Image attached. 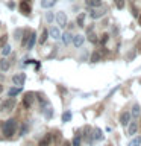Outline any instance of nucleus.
Listing matches in <instances>:
<instances>
[{
	"label": "nucleus",
	"mask_w": 141,
	"mask_h": 146,
	"mask_svg": "<svg viewBox=\"0 0 141 146\" xmlns=\"http://www.w3.org/2000/svg\"><path fill=\"white\" fill-rule=\"evenodd\" d=\"M15 129H17V120L15 119H8V120L3 123V135L5 137H12L15 134Z\"/></svg>",
	"instance_id": "obj_1"
},
{
	"label": "nucleus",
	"mask_w": 141,
	"mask_h": 146,
	"mask_svg": "<svg viewBox=\"0 0 141 146\" xmlns=\"http://www.w3.org/2000/svg\"><path fill=\"white\" fill-rule=\"evenodd\" d=\"M15 105H17V100L9 96V99H6V100H5V102L2 104L0 110H2L3 113H9V111H12V110L15 108Z\"/></svg>",
	"instance_id": "obj_2"
},
{
	"label": "nucleus",
	"mask_w": 141,
	"mask_h": 146,
	"mask_svg": "<svg viewBox=\"0 0 141 146\" xmlns=\"http://www.w3.org/2000/svg\"><path fill=\"white\" fill-rule=\"evenodd\" d=\"M35 100V93H32V91H29V93L24 94V98H23V105H24V108H29L32 104H34Z\"/></svg>",
	"instance_id": "obj_3"
},
{
	"label": "nucleus",
	"mask_w": 141,
	"mask_h": 146,
	"mask_svg": "<svg viewBox=\"0 0 141 146\" xmlns=\"http://www.w3.org/2000/svg\"><path fill=\"white\" fill-rule=\"evenodd\" d=\"M24 81H26L24 73H17V75H14V78H12V82L15 85H18V87H21L23 84H24Z\"/></svg>",
	"instance_id": "obj_4"
},
{
	"label": "nucleus",
	"mask_w": 141,
	"mask_h": 146,
	"mask_svg": "<svg viewBox=\"0 0 141 146\" xmlns=\"http://www.w3.org/2000/svg\"><path fill=\"white\" fill-rule=\"evenodd\" d=\"M56 21H58V25L61 26V27H65L67 26V15H65V12L59 11L56 14Z\"/></svg>",
	"instance_id": "obj_5"
},
{
	"label": "nucleus",
	"mask_w": 141,
	"mask_h": 146,
	"mask_svg": "<svg viewBox=\"0 0 141 146\" xmlns=\"http://www.w3.org/2000/svg\"><path fill=\"white\" fill-rule=\"evenodd\" d=\"M20 12L23 14V15H29L30 14V5L26 2V0H21V3H20Z\"/></svg>",
	"instance_id": "obj_6"
},
{
	"label": "nucleus",
	"mask_w": 141,
	"mask_h": 146,
	"mask_svg": "<svg viewBox=\"0 0 141 146\" xmlns=\"http://www.w3.org/2000/svg\"><path fill=\"white\" fill-rule=\"evenodd\" d=\"M52 141H53V135L52 134H45L43 139L40 140L38 146H50V145H52Z\"/></svg>",
	"instance_id": "obj_7"
},
{
	"label": "nucleus",
	"mask_w": 141,
	"mask_h": 146,
	"mask_svg": "<svg viewBox=\"0 0 141 146\" xmlns=\"http://www.w3.org/2000/svg\"><path fill=\"white\" fill-rule=\"evenodd\" d=\"M35 41H36V34H35V31H30V34H29V40H27V44H26V47L27 49H34V46H35Z\"/></svg>",
	"instance_id": "obj_8"
},
{
	"label": "nucleus",
	"mask_w": 141,
	"mask_h": 146,
	"mask_svg": "<svg viewBox=\"0 0 141 146\" xmlns=\"http://www.w3.org/2000/svg\"><path fill=\"white\" fill-rule=\"evenodd\" d=\"M129 122H130V113L129 111L121 113V116H120V123H121V125L127 126V125H129Z\"/></svg>",
	"instance_id": "obj_9"
},
{
	"label": "nucleus",
	"mask_w": 141,
	"mask_h": 146,
	"mask_svg": "<svg viewBox=\"0 0 141 146\" xmlns=\"http://www.w3.org/2000/svg\"><path fill=\"white\" fill-rule=\"evenodd\" d=\"M71 41H73V44H74L76 47H80V46L84 44L85 38H84V35H74V36L71 38Z\"/></svg>",
	"instance_id": "obj_10"
},
{
	"label": "nucleus",
	"mask_w": 141,
	"mask_h": 146,
	"mask_svg": "<svg viewBox=\"0 0 141 146\" xmlns=\"http://www.w3.org/2000/svg\"><path fill=\"white\" fill-rule=\"evenodd\" d=\"M41 111H43V114H44V117H45V119H50V117L53 116V110L49 107V104H47V102L44 104V108L41 110Z\"/></svg>",
	"instance_id": "obj_11"
},
{
	"label": "nucleus",
	"mask_w": 141,
	"mask_h": 146,
	"mask_svg": "<svg viewBox=\"0 0 141 146\" xmlns=\"http://www.w3.org/2000/svg\"><path fill=\"white\" fill-rule=\"evenodd\" d=\"M86 34H88V40L91 41V43H94V44L97 43V35L93 32V26H90L88 29H86Z\"/></svg>",
	"instance_id": "obj_12"
},
{
	"label": "nucleus",
	"mask_w": 141,
	"mask_h": 146,
	"mask_svg": "<svg viewBox=\"0 0 141 146\" xmlns=\"http://www.w3.org/2000/svg\"><path fill=\"white\" fill-rule=\"evenodd\" d=\"M49 35L52 36L53 40H58V38H61V32H59L58 27H50V31H49Z\"/></svg>",
	"instance_id": "obj_13"
},
{
	"label": "nucleus",
	"mask_w": 141,
	"mask_h": 146,
	"mask_svg": "<svg viewBox=\"0 0 141 146\" xmlns=\"http://www.w3.org/2000/svg\"><path fill=\"white\" fill-rule=\"evenodd\" d=\"M140 114H141V108H140V105H138V104H135L134 107H132V114H130V117L138 119V117H140Z\"/></svg>",
	"instance_id": "obj_14"
},
{
	"label": "nucleus",
	"mask_w": 141,
	"mask_h": 146,
	"mask_svg": "<svg viewBox=\"0 0 141 146\" xmlns=\"http://www.w3.org/2000/svg\"><path fill=\"white\" fill-rule=\"evenodd\" d=\"M85 3H86V6H90V8L102 6V0H85Z\"/></svg>",
	"instance_id": "obj_15"
},
{
	"label": "nucleus",
	"mask_w": 141,
	"mask_h": 146,
	"mask_svg": "<svg viewBox=\"0 0 141 146\" xmlns=\"http://www.w3.org/2000/svg\"><path fill=\"white\" fill-rule=\"evenodd\" d=\"M103 53H106V50H102V52H94L93 55H91V62H97V61H100V58H102V55Z\"/></svg>",
	"instance_id": "obj_16"
},
{
	"label": "nucleus",
	"mask_w": 141,
	"mask_h": 146,
	"mask_svg": "<svg viewBox=\"0 0 141 146\" xmlns=\"http://www.w3.org/2000/svg\"><path fill=\"white\" fill-rule=\"evenodd\" d=\"M55 3H56V0H41V8L49 9V8H52Z\"/></svg>",
	"instance_id": "obj_17"
},
{
	"label": "nucleus",
	"mask_w": 141,
	"mask_h": 146,
	"mask_svg": "<svg viewBox=\"0 0 141 146\" xmlns=\"http://www.w3.org/2000/svg\"><path fill=\"white\" fill-rule=\"evenodd\" d=\"M61 38H62V43H64V44H70L73 36H71L70 32H64V34L61 35Z\"/></svg>",
	"instance_id": "obj_18"
},
{
	"label": "nucleus",
	"mask_w": 141,
	"mask_h": 146,
	"mask_svg": "<svg viewBox=\"0 0 141 146\" xmlns=\"http://www.w3.org/2000/svg\"><path fill=\"white\" fill-rule=\"evenodd\" d=\"M21 91H23L21 87H14V88H11V90L8 91V94L11 96V98H15L17 94H20V93H21Z\"/></svg>",
	"instance_id": "obj_19"
},
{
	"label": "nucleus",
	"mask_w": 141,
	"mask_h": 146,
	"mask_svg": "<svg viewBox=\"0 0 141 146\" xmlns=\"http://www.w3.org/2000/svg\"><path fill=\"white\" fill-rule=\"evenodd\" d=\"M9 67H11V64H9V61L3 56V59L0 61V68H2V72H6Z\"/></svg>",
	"instance_id": "obj_20"
},
{
	"label": "nucleus",
	"mask_w": 141,
	"mask_h": 146,
	"mask_svg": "<svg viewBox=\"0 0 141 146\" xmlns=\"http://www.w3.org/2000/svg\"><path fill=\"white\" fill-rule=\"evenodd\" d=\"M105 15V11H99V9H94V11H91V18H100Z\"/></svg>",
	"instance_id": "obj_21"
},
{
	"label": "nucleus",
	"mask_w": 141,
	"mask_h": 146,
	"mask_svg": "<svg viewBox=\"0 0 141 146\" xmlns=\"http://www.w3.org/2000/svg\"><path fill=\"white\" fill-rule=\"evenodd\" d=\"M93 139L94 140H102L103 139V134H102V131H100L99 128H96V129L93 131Z\"/></svg>",
	"instance_id": "obj_22"
},
{
	"label": "nucleus",
	"mask_w": 141,
	"mask_h": 146,
	"mask_svg": "<svg viewBox=\"0 0 141 146\" xmlns=\"http://www.w3.org/2000/svg\"><path fill=\"white\" fill-rule=\"evenodd\" d=\"M84 21H85V14L82 12V14H79V15H77V18H76V25L80 26V27H84Z\"/></svg>",
	"instance_id": "obj_23"
},
{
	"label": "nucleus",
	"mask_w": 141,
	"mask_h": 146,
	"mask_svg": "<svg viewBox=\"0 0 141 146\" xmlns=\"http://www.w3.org/2000/svg\"><path fill=\"white\" fill-rule=\"evenodd\" d=\"M136 131H138V125H136V122H132L129 125V134H136Z\"/></svg>",
	"instance_id": "obj_24"
},
{
	"label": "nucleus",
	"mask_w": 141,
	"mask_h": 146,
	"mask_svg": "<svg viewBox=\"0 0 141 146\" xmlns=\"http://www.w3.org/2000/svg\"><path fill=\"white\" fill-rule=\"evenodd\" d=\"M9 53H11V46L6 43V44L2 47V55H3V56H6V55H9Z\"/></svg>",
	"instance_id": "obj_25"
},
{
	"label": "nucleus",
	"mask_w": 141,
	"mask_h": 146,
	"mask_svg": "<svg viewBox=\"0 0 141 146\" xmlns=\"http://www.w3.org/2000/svg\"><path fill=\"white\" fill-rule=\"evenodd\" d=\"M47 36H49V31L44 29V31H43V35L40 36V44H44L45 40H47Z\"/></svg>",
	"instance_id": "obj_26"
},
{
	"label": "nucleus",
	"mask_w": 141,
	"mask_h": 146,
	"mask_svg": "<svg viewBox=\"0 0 141 146\" xmlns=\"http://www.w3.org/2000/svg\"><path fill=\"white\" fill-rule=\"evenodd\" d=\"M129 146H141V137H135V139H132Z\"/></svg>",
	"instance_id": "obj_27"
},
{
	"label": "nucleus",
	"mask_w": 141,
	"mask_h": 146,
	"mask_svg": "<svg viewBox=\"0 0 141 146\" xmlns=\"http://www.w3.org/2000/svg\"><path fill=\"white\" fill-rule=\"evenodd\" d=\"M71 146H80V134H77L74 139H73V143Z\"/></svg>",
	"instance_id": "obj_28"
},
{
	"label": "nucleus",
	"mask_w": 141,
	"mask_h": 146,
	"mask_svg": "<svg viewBox=\"0 0 141 146\" xmlns=\"http://www.w3.org/2000/svg\"><path fill=\"white\" fill-rule=\"evenodd\" d=\"M70 119H71V113L70 111H65L62 114V120L64 122H70Z\"/></svg>",
	"instance_id": "obj_29"
},
{
	"label": "nucleus",
	"mask_w": 141,
	"mask_h": 146,
	"mask_svg": "<svg viewBox=\"0 0 141 146\" xmlns=\"http://www.w3.org/2000/svg\"><path fill=\"white\" fill-rule=\"evenodd\" d=\"M114 3H115V6L118 9H123L125 8V0H114Z\"/></svg>",
	"instance_id": "obj_30"
},
{
	"label": "nucleus",
	"mask_w": 141,
	"mask_h": 146,
	"mask_svg": "<svg viewBox=\"0 0 141 146\" xmlns=\"http://www.w3.org/2000/svg\"><path fill=\"white\" fill-rule=\"evenodd\" d=\"M8 43V36L6 35H0V47H3Z\"/></svg>",
	"instance_id": "obj_31"
},
{
	"label": "nucleus",
	"mask_w": 141,
	"mask_h": 146,
	"mask_svg": "<svg viewBox=\"0 0 141 146\" xmlns=\"http://www.w3.org/2000/svg\"><path fill=\"white\" fill-rule=\"evenodd\" d=\"M27 40H29V32H26L24 36H23V40H21V44L26 47V44H27Z\"/></svg>",
	"instance_id": "obj_32"
},
{
	"label": "nucleus",
	"mask_w": 141,
	"mask_h": 146,
	"mask_svg": "<svg viewBox=\"0 0 141 146\" xmlns=\"http://www.w3.org/2000/svg\"><path fill=\"white\" fill-rule=\"evenodd\" d=\"M53 18H55V17H53V14H52V12H47V14H45V20H47L49 23H52V21H53Z\"/></svg>",
	"instance_id": "obj_33"
},
{
	"label": "nucleus",
	"mask_w": 141,
	"mask_h": 146,
	"mask_svg": "<svg viewBox=\"0 0 141 146\" xmlns=\"http://www.w3.org/2000/svg\"><path fill=\"white\" fill-rule=\"evenodd\" d=\"M108 38H109V35H108V34H103V35H102V38H100V43H102V44H106Z\"/></svg>",
	"instance_id": "obj_34"
},
{
	"label": "nucleus",
	"mask_w": 141,
	"mask_h": 146,
	"mask_svg": "<svg viewBox=\"0 0 141 146\" xmlns=\"http://www.w3.org/2000/svg\"><path fill=\"white\" fill-rule=\"evenodd\" d=\"M21 32H23L21 29H17V31H15V40H17V38H20V35H21Z\"/></svg>",
	"instance_id": "obj_35"
},
{
	"label": "nucleus",
	"mask_w": 141,
	"mask_h": 146,
	"mask_svg": "<svg viewBox=\"0 0 141 146\" xmlns=\"http://www.w3.org/2000/svg\"><path fill=\"white\" fill-rule=\"evenodd\" d=\"M64 146H71V143H68V141H65V143H64Z\"/></svg>",
	"instance_id": "obj_36"
},
{
	"label": "nucleus",
	"mask_w": 141,
	"mask_h": 146,
	"mask_svg": "<svg viewBox=\"0 0 141 146\" xmlns=\"http://www.w3.org/2000/svg\"><path fill=\"white\" fill-rule=\"evenodd\" d=\"M2 91H3V85L0 84V93H2Z\"/></svg>",
	"instance_id": "obj_37"
},
{
	"label": "nucleus",
	"mask_w": 141,
	"mask_h": 146,
	"mask_svg": "<svg viewBox=\"0 0 141 146\" xmlns=\"http://www.w3.org/2000/svg\"><path fill=\"white\" fill-rule=\"evenodd\" d=\"M138 23H140V25H141V15H138Z\"/></svg>",
	"instance_id": "obj_38"
}]
</instances>
